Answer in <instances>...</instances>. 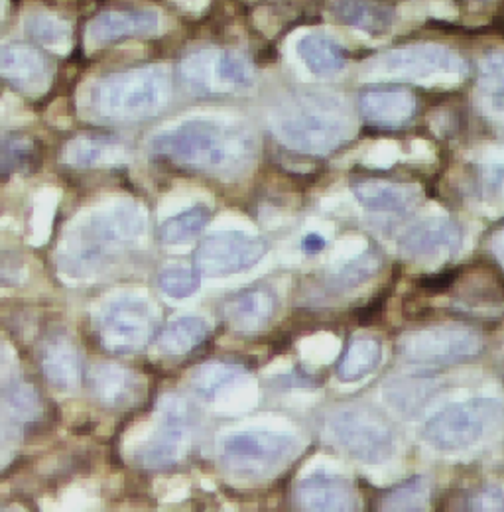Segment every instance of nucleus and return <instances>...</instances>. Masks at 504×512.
<instances>
[{"label": "nucleus", "instance_id": "obj_1", "mask_svg": "<svg viewBox=\"0 0 504 512\" xmlns=\"http://www.w3.org/2000/svg\"><path fill=\"white\" fill-rule=\"evenodd\" d=\"M150 152L191 172L233 178L254 164L256 138L241 125L193 119L154 134Z\"/></svg>", "mask_w": 504, "mask_h": 512}, {"label": "nucleus", "instance_id": "obj_2", "mask_svg": "<svg viewBox=\"0 0 504 512\" xmlns=\"http://www.w3.org/2000/svg\"><path fill=\"white\" fill-rule=\"evenodd\" d=\"M146 231L140 205L119 201L91 211L67 235L60 249V268L73 278L97 274L125 253Z\"/></svg>", "mask_w": 504, "mask_h": 512}, {"label": "nucleus", "instance_id": "obj_3", "mask_svg": "<svg viewBox=\"0 0 504 512\" xmlns=\"http://www.w3.org/2000/svg\"><path fill=\"white\" fill-rule=\"evenodd\" d=\"M272 128L292 150L323 156L347 144L357 125L345 99L331 93H302L274 109Z\"/></svg>", "mask_w": 504, "mask_h": 512}, {"label": "nucleus", "instance_id": "obj_4", "mask_svg": "<svg viewBox=\"0 0 504 512\" xmlns=\"http://www.w3.org/2000/svg\"><path fill=\"white\" fill-rule=\"evenodd\" d=\"M172 79L164 65H144L103 77L91 91V109L105 121H138L168 105Z\"/></svg>", "mask_w": 504, "mask_h": 512}, {"label": "nucleus", "instance_id": "obj_5", "mask_svg": "<svg viewBox=\"0 0 504 512\" xmlns=\"http://www.w3.org/2000/svg\"><path fill=\"white\" fill-rule=\"evenodd\" d=\"M327 438L335 448L363 463H382L396 451V432L377 410L355 404L329 412Z\"/></svg>", "mask_w": 504, "mask_h": 512}, {"label": "nucleus", "instance_id": "obj_6", "mask_svg": "<svg viewBox=\"0 0 504 512\" xmlns=\"http://www.w3.org/2000/svg\"><path fill=\"white\" fill-rule=\"evenodd\" d=\"M369 77L412 83H453L467 75L465 60L440 44H412L388 50L365 65Z\"/></svg>", "mask_w": 504, "mask_h": 512}, {"label": "nucleus", "instance_id": "obj_7", "mask_svg": "<svg viewBox=\"0 0 504 512\" xmlns=\"http://www.w3.org/2000/svg\"><path fill=\"white\" fill-rule=\"evenodd\" d=\"M483 351V337L467 325H434L404 333L396 355L412 367H451L475 359Z\"/></svg>", "mask_w": 504, "mask_h": 512}, {"label": "nucleus", "instance_id": "obj_8", "mask_svg": "<svg viewBox=\"0 0 504 512\" xmlns=\"http://www.w3.org/2000/svg\"><path fill=\"white\" fill-rule=\"evenodd\" d=\"M180 75L193 95H245L256 87V69L235 50L205 48L189 54Z\"/></svg>", "mask_w": 504, "mask_h": 512}, {"label": "nucleus", "instance_id": "obj_9", "mask_svg": "<svg viewBox=\"0 0 504 512\" xmlns=\"http://www.w3.org/2000/svg\"><path fill=\"white\" fill-rule=\"evenodd\" d=\"M501 416V404L489 398L455 402L436 412L424 426L422 436L434 449L461 451L483 440L491 424Z\"/></svg>", "mask_w": 504, "mask_h": 512}, {"label": "nucleus", "instance_id": "obj_10", "mask_svg": "<svg viewBox=\"0 0 504 512\" xmlns=\"http://www.w3.org/2000/svg\"><path fill=\"white\" fill-rule=\"evenodd\" d=\"M300 448V440L292 434L262 430L235 432L223 438L221 459L239 475L264 477L288 463L300 453Z\"/></svg>", "mask_w": 504, "mask_h": 512}, {"label": "nucleus", "instance_id": "obj_11", "mask_svg": "<svg viewBox=\"0 0 504 512\" xmlns=\"http://www.w3.org/2000/svg\"><path fill=\"white\" fill-rule=\"evenodd\" d=\"M95 327L107 351L128 355L142 349L154 337L156 314L144 298L121 296L101 308Z\"/></svg>", "mask_w": 504, "mask_h": 512}, {"label": "nucleus", "instance_id": "obj_12", "mask_svg": "<svg viewBox=\"0 0 504 512\" xmlns=\"http://www.w3.org/2000/svg\"><path fill=\"white\" fill-rule=\"evenodd\" d=\"M266 251L268 245L260 237L243 231H221L205 237L197 245L193 253V268L201 276L209 278L233 276L258 264Z\"/></svg>", "mask_w": 504, "mask_h": 512}, {"label": "nucleus", "instance_id": "obj_13", "mask_svg": "<svg viewBox=\"0 0 504 512\" xmlns=\"http://www.w3.org/2000/svg\"><path fill=\"white\" fill-rule=\"evenodd\" d=\"M162 428L136 451V461L144 467H170L184 459L191 444L193 408L182 396H166L160 402Z\"/></svg>", "mask_w": 504, "mask_h": 512}, {"label": "nucleus", "instance_id": "obj_14", "mask_svg": "<svg viewBox=\"0 0 504 512\" xmlns=\"http://www.w3.org/2000/svg\"><path fill=\"white\" fill-rule=\"evenodd\" d=\"M461 243L463 231L453 219L432 217L406 229L398 239V249L412 260H434L457 253Z\"/></svg>", "mask_w": 504, "mask_h": 512}, {"label": "nucleus", "instance_id": "obj_15", "mask_svg": "<svg viewBox=\"0 0 504 512\" xmlns=\"http://www.w3.org/2000/svg\"><path fill=\"white\" fill-rule=\"evenodd\" d=\"M296 503L300 512L359 511V497L353 483L327 473L302 479L296 487Z\"/></svg>", "mask_w": 504, "mask_h": 512}, {"label": "nucleus", "instance_id": "obj_16", "mask_svg": "<svg viewBox=\"0 0 504 512\" xmlns=\"http://www.w3.org/2000/svg\"><path fill=\"white\" fill-rule=\"evenodd\" d=\"M359 109L375 127H404L414 119L418 101L400 85H375L359 95Z\"/></svg>", "mask_w": 504, "mask_h": 512}, {"label": "nucleus", "instance_id": "obj_17", "mask_svg": "<svg viewBox=\"0 0 504 512\" xmlns=\"http://www.w3.org/2000/svg\"><path fill=\"white\" fill-rule=\"evenodd\" d=\"M160 16L154 10H134V12H105L93 18L87 26L85 40L91 48H103L125 38L150 36L158 32Z\"/></svg>", "mask_w": 504, "mask_h": 512}, {"label": "nucleus", "instance_id": "obj_18", "mask_svg": "<svg viewBox=\"0 0 504 512\" xmlns=\"http://www.w3.org/2000/svg\"><path fill=\"white\" fill-rule=\"evenodd\" d=\"M62 160L81 170L117 166L128 160V148L125 140L113 132H83L65 144Z\"/></svg>", "mask_w": 504, "mask_h": 512}, {"label": "nucleus", "instance_id": "obj_19", "mask_svg": "<svg viewBox=\"0 0 504 512\" xmlns=\"http://www.w3.org/2000/svg\"><path fill=\"white\" fill-rule=\"evenodd\" d=\"M278 312V298L266 286H256L229 296L223 304L225 321L243 333H254L266 327Z\"/></svg>", "mask_w": 504, "mask_h": 512}, {"label": "nucleus", "instance_id": "obj_20", "mask_svg": "<svg viewBox=\"0 0 504 512\" xmlns=\"http://www.w3.org/2000/svg\"><path fill=\"white\" fill-rule=\"evenodd\" d=\"M0 77L22 91H38L50 77L46 56L28 44H6L0 48Z\"/></svg>", "mask_w": 504, "mask_h": 512}, {"label": "nucleus", "instance_id": "obj_21", "mask_svg": "<svg viewBox=\"0 0 504 512\" xmlns=\"http://www.w3.org/2000/svg\"><path fill=\"white\" fill-rule=\"evenodd\" d=\"M353 193L365 209L373 213H392V215H402L412 211L422 197L418 186L396 184V182H386L377 178L357 180L353 184Z\"/></svg>", "mask_w": 504, "mask_h": 512}, {"label": "nucleus", "instance_id": "obj_22", "mask_svg": "<svg viewBox=\"0 0 504 512\" xmlns=\"http://www.w3.org/2000/svg\"><path fill=\"white\" fill-rule=\"evenodd\" d=\"M40 367L46 381L63 390L77 388L83 379L79 349L63 335L52 337L42 345Z\"/></svg>", "mask_w": 504, "mask_h": 512}, {"label": "nucleus", "instance_id": "obj_23", "mask_svg": "<svg viewBox=\"0 0 504 512\" xmlns=\"http://www.w3.org/2000/svg\"><path fill=\"white\" fill-rule=\"evenodd\" d=\"M327 10L337 22L371 36L386 34L394 24V10L380 0H331Z\"/></svg>", "mask_w": 504, "mask_h": 512}, {"label": "nucleus", "instance_id": "obj_24", "mask_svg": "<svg viewBox=\"0 0 504 512\" xmlns=\"http://www.w3.org/2000/svg\"><path fill=\"white\" fill-rule=\"evenodd\" d=\"M211 333L209 323L203 318L186 316L180 320L170 321L162 327L152 339L154 349L166 359H180L186 357L193 349H197Z\"/></svg>", "mask_w": 504, "mask_h": 512}, {"label": "nucleus", "instance_id": "obj_25", "mask_svg": "<svg viewBox=\"0 0 504 512\" xmlns=\"http://www.w3.org/2000/svg\"><path fill=\"white\" fill-rule=\"evenodd\" d=\"M296 54L314 75L325 77L339 73L347 65L343 46L323 32H308L296 44Z\"/></svg>", "mask_w": 504, "mask_h": 512}, {"label": "nucleus", "instance_id": "obj_26", "mask_svg": "<svg viewBox=\"0 0 504 512\" xmlns=\"http://www.w3.org/2000/svg\"><path fill=\"white\" fill-rule=\"evenodd\" d=\"M138 379L119 365L103 363L91 375V388L95 398L109 408H123L130 404L138 392Z\"/></svg>", "mask_w": 504, "mask_h": 512}, {"label": "nucleus", "instance_id": "obj_27", "mask_svg": "<svg viewBox=\"0 0 504 512\" xmlns=\"http://www.w3.org/2000/svg\"><path fill=\"white\" fill-rule=\"evenodd\" d=\"M382 359V347L377 339L359 337L353 339L345 355L337 365V377L341 383H357L371 375Z\"/></svg>", "mask_w": 504, "mask_h": 512}, {"label": "nucleus", "instance_id": "obj_28", "mask_svg": "<svg viewBox=\"0 0 504 512\" xmlns=\"http://www.w3.org/2000/svg\"><path fill=\"white\" fill-rule=\"evenodd\" d=\"M432 481L428 477H414L388 491L380 503L378 512H428L432 503Z\"/></svg>", "mask_w": 504, "mask_h": 512}, {"label": "nucleus", "instance_id": "obj_29", "mask_svg": "<svg viewBox=\"0 0 504 512\" xmlns=\"http://www.w3.org/2000/svg\"><path fill=\"white\" fill-rule=\"evenodd\" d=\"M434 381H416V379H400L384 386L386 402L404 416H414L436 396Z\"/></svg>", "mask_w": 504, "mask_h": 512}, {"label": "nucleus", "instance_id": "obj_30", "mask_svg": "<svg viewBox=\"0 0 504 512\" xmlns=\"http://www.w3.org/2000/svg\"><path fill=\"white\" fill-rule=\"evenodd\" d=\"M211 221V211L205 205H195L186 211L166 219L158 229V241L162 245H182L197 237Z\"/></svg>", "mask_w": 504, "mask_h": 512}, {"label": "nucleus", "instance_id": "obj_31", "mask_svg": "<svg viewBox=\"0 0 504 512\" xmlns=\"http://www.w3.org/2000/svg\"><path fill=\"white\" fill-rule=\"evenodd\" d=\"M4 414L16 424H32L44 416V400L30 384H14L2 396Z\"/></svg>", "mask_w": 504, "mask_h": 512}, {"label": "nucleus", "instance_id": "obj_32", "mask_svg": "<svg viewBox=\"0 0 504 512\" xmlns=\"http://www.w3.org/2000/svg\"><path fill=\"white\" fill-rule=\"evenodd\" d=\"M245 375H247V369L241 365L213 361L195 369V373L191 375V386L199 396L211 398L219 390L227 388L229 384L237 383Z\"/></svg>", "mask_w": 504, "mask_h": 512}, {"label": "nucleus", "instance_id": "obj_33", "mask_svg": "<svg viewBox=\"0 0 504 512\" xmlns=\"http://www.w3.org/2000/svg\"><path fill=\"white\" fill-rule=\"evenodd\" d=\"M380 268V256L375 251H365L361 255L351 256L339 264L327 278V284L333 290H351L367 280H371Z\"/></svg>", "mask_w": 504, "mask_h": 512}, {"label": "nucleus", "instance_id": "obj_34", "mask_svg": "<svg viewBox=\"0 0 504 512\" xmlns=\"http://www.w3.org/2000/svg\"><path fill=\"white\" fill-rule=\"evenodd\" d=\"M36 158V140L22 132L0 136V176L16 174L32 166Z\"/></svg>", "mask_w": 504, "mask_h": 512}, {"label": "nucleus", "instance_id": "obj_35", "mask_svg": "<svg viewBox=\"0 0 504 512\" xmlns=\"http://www.w3.org/2000/svg\"><path fill=\"white\" fill-rule=\"evenodd\" d=\"M24 30L26 34L46 46V48H54V50H65L71 42V28L69 24L54 16V14H32L24 20Z\"/></svg>", "mask_w": 504, "mask_h": 512}, {"label": "nucleus", "instance_id": "obj_36", "mask_svg": "<svg viewBox=\"0 0 504 512\" xmlns=\"http://www.w3.org/2000/svg\"><path fill=\"white\" fill-rule=\"evenodd\" d=\"M201 274L189 266H168L158 274L160 290L176 300H184L199 290Z\"/></svg>", "mask_w": 504, "mask_h": 512}, {"label": "nucleus", "instance_id": "obj_37", "mask_svg": "<svg viewBox=\"0 0 504 512\" xmlns=\"http://www.w3.org/2000/svg\"><path fill=\"white\" fill-rule=\"evenodd\" d=\"M469 512H504V483H485L477 489L469 501Z\"/></svg>", "mask_w": 504, "mask_h": 512}, {"label": "nucleus", "instance_id": "obj_38", "mask_svg": "<svg viewBox=\"0 0 504 512\" xmlns=\"http://www.w3.org/2000/svg\"><path fill=\"white\" fill-rule=\"evenodd\" d=\"M481 192L487 205L504 209V164H493L483 170Z\"/></svg>", "mask_w": 504, "mask_h": 512}, {"label": "nucleus", "instance_id": "obj_39", "mask_svg": "<svg viewBox=\"0 0 504 512\" xmlns=\"http://www.w3.org/2000/svg\"><path fill=\"white\" fill-rule=\"evenodd\" d=\"M483 83L504 93V52L489 54L481 64Z\"/></svg>", "mask_w": 504, "mask_h": 512}, {"label": "nucleus", "instance_id": "obj_40", "mask_svg": "<svg viewBox=\"0 0 504 512\" xmlns=\"http://www.w3.org/2000/svg\"><path fill=\"white\" fill-rule=\"evenodd\" d=\"M398 158V148L392 142H380L371 152H369V166H378V168H388L396 162Z\"/></svg>", "mask_w": 504, "mask_h": 512}, {"label": "nucleus", "instance_id": "obj_41", "mask_svg": "<svg viewBox=\"0 0 504 512\" xmlns=\"http://www.w3.org/2000/svg\"><path fill=\"white\" fill-rule=\"evenodd\" d=\"M22 262L16 256L0 255V286L16 284L22 276Z\"/></svg>", "mask_w": 504, "mask_h": 512}, {"label": "nucleus", "instance_id": "obj_42", "mask_svg": "<svg viewBox=\"0 0 504 512\" xmlns=\"http://www.w3.org/2000/svg\"><path fill=\"white\" fill-rule=\"evenodd\" d=\"M325 245H327L325 237H323L321 233H317V231L306 233L304 239H302V251H304L306 255H319V253L325 249Z\"/></svg>", "mask_w": 504, "mask_h": 512}, {"label": "nucleus", "instance_id": "obj_43", "mask_svg": "<svg viewBox=\"0 0 504 512\" xmlns=\"http://www.w3.org/2000/svg\"><path fill=\"white\" fill-rule=\"evenodd\" d=\"M491 249H493V255L497 256V260L504 266V229H501V231L493 237Z\"/></svg>", "mask_w": 504, "mask_h": 512}, {"label": "nucleus", "instance_id": "obj_44", "mask_svg": "<svg viewBox=\"0 0 504 512\" xmlns=\"http://www.w3.org/2000/svg\"><path fill=\"white\" fill-rule=\"evenodd\" d=\"M2 359H4V349H2V345H0V363H2Z\"/></svg>", "mask_w": 504, "mask_h": 512}, {"label": "nucleus", "instance_id": "obj_45", "mask_svg": "<svg viewBox=\"0 0 504 512\" xmlns=\"http://www.w3.org/2000/svg\"><path fill=\"white\" fill-rule=\"evenodd\" d=\"M479 2H487V0H479Z\"/></svg>", "mask_w": 504, "mask_h": 512}, {"label": "nucleus", "instance_id": "obj_46", "mask_svg": "<svg viewBox=\"0 0 504 512\" xmlns=\"http://www.w3.org/2000/svg\"><path fill=\"white\" fill-rule=\"evenodd\" d=\"M0 512H16V511H0Z\"/></svg>", "mask_w": 504, "mask_h": 512}]
</instances>
